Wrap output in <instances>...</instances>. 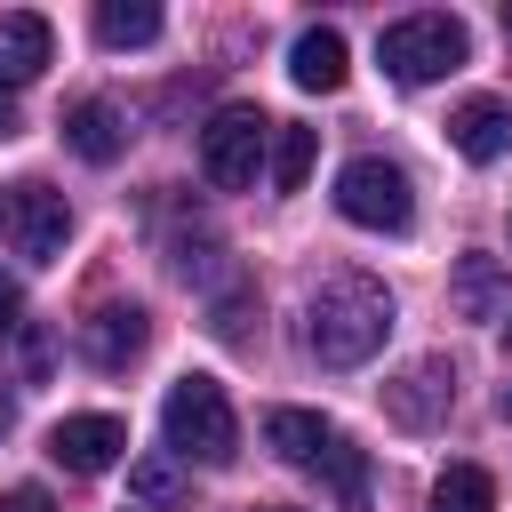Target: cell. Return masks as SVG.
Segmentation results:
<instances>
[{
    "label": "cell",
    "instance_id": "obj_18",
    "mask_svg": "<svg viewBox=\"0 0 512 512\" xmlns=\"http://www.w3.org/2000/svg\"><path fill=\"white\" fill-rule=\"evenodd\" d=\"M312 160H320V136L296 128V120H280V128H272V192H304Z\"/></svg>",
    "mask_w": 512,
    "mask_h": 512
},
{
    "label": "cell",
    "instance_id": "obj_9",
    "mask_svg": "<svg viewBox=\"0 0 512 512\" xmlns=\"http://www.w3.org/2000/svg\"><path fill=\"white\" fill-rule=\"evenodd\" d=\"M144 344H152L144 304H96V312L80 320V352H88V368H128Z\"/></svg>",
    "mask_w": 512,
    "mask_h": 512
},
{
    "label": "cell",
    "instance_id": "obj_27",
    "mask_svg": "<svg viewBox=\"0 0 512 512\" xmlns=\"http://www.w3.org/2000/svg\"><path fill=\"white\" fill-rule=\"evenodd\" d=\"M504 344H512V320H504Z\"/></svg>",
    "mask_w": 512,
    "mask_h": 512
},
{
    "label": "cell",
    "instance_id": "obj_13",
    "mask_svg": "<svg viewBox=\"0 0 512 512\" xmlns=\"http://www.w3.org/2000/svg\"><path fill=\"white\" fill-rule=\"evenodd\" d=\"M448 304H456V320H496V312L512 304V272L472 248V256H456V272H448Z\"/></svg>",
    "mask_w": 512,
    "mask_h": 512
},
{
    "label": "cell",
    "instance_id": "obj_6",
    "mask_svg": "<svg viewBox=\"0 0 512 512\" xmlns=\"http://www.w3.org/2000/svg\"><path fill=\"white\" fill-rule=\"evenodd\" d=\"M0 240L24 256V264H56L64 240H72V208L56 184L24 176V184H0Z\"/></svg>",
    "mask_w": 512,
    "mask_h": 512
},
{
    "label": "cell",
    "instance_id": "obj_10",
    "mask_svg": "<svg viewBox=\"0 0 512 512\" xmlns=\"http://www.w3.org/2000/svg\"><path fill=\"white\" fill-rule=\"evenodd\" d=\"M448 144H456L472 168L504 160V152H512V104H496V96H464V104L448 112Z\"/></svg>",
    "mask_w": 512,
    "mask_h": 512
},
{
    "label": "cell",
    "instance_id": "obj_16",
    "mask_svg": "<svg viewBox=\"0 0 512 512\" xmlns=\"http://www.w3.org/2000/svg\"><path fill=\"white\" fill-rule=\"evenodd\" d=\"M96 40L104 48H152L160 40V8L152 0H104L96 8Z\"/></svg>",
    "mask_w": 512,
    "mask_h": 512
},
{
    "label": "cell",
    "instance_id": "obj_12",
    "mask_svg": "<svg viewBox=\"0 0 512 512\" xmlns=\"http://www.w3.org/2000/svg\"><path fill=\"white\" fill-rule=\"evenodd\" d=\"M64 144H72L88 168L120 160V152H128V112H120L112 96H80V104L64 112Z\"/></svg>",
    "mask_w": 512,
    "mask_h": 512
},
{
    "label": "cell",
    "instance_id": "obj_1",
    "mask_svg": "<svg viewBox=\"0 0 512 512\" xmlns=\"http://www.w3.org/2000/svg\"><path fill=\"white\" fill-rule=\"evenodd\" d=\"M384 336H392V288H384V280L336 272V280L312 288V304H304V344H312L320 368H360V360L384 352Z\"/></svg>",
    "mask_w": 512,
    "mask_h": 512
},
{
    "label": "cell",
    "instance_id": "obj_23",
    "mask_svg": "<svg viewBox=\"0 0 512 512\" xmlns=\"http://www.w3.org/2000/svg\"><path fill=\"white\" fill-rule=\"evenodd\" d=\"M0 512H56V496L24 480V488H8V496H0Z\"/></svg>",
    "mask_w": 512,
    "mask_h": 512
},
{
    "label": "cell",
    "instance_id": "obj_4",
    "mask_svg": "<svg viewBox=\"0 0 512 512\" xmlns=\"http://www.w3.org/2000/svg\"><path fill=\"white\" fill-rule=\"evenodd\" d=\"M272 128H280V120H264L256 104H224V112L200 128V168H208V184H216V192H248L256 168L272 160Z\"/></svg>",
    "mask_w": 512,
    "mask_h": 512
},
{
    "label": "cell",
    "instance_id": "obj_3",
    "mask_svg": "<svg viewBox=\"0 0 512 512\" xmlns=\"http://www.w3.org/2000/svg\"><path fill=\"white\" fill-rule=\"evenodd\" d=\"M464 56H472V32H464L456 16H440V8H424V16H392V24L376 32V64H384L400 88L448 80V72H464Z\"/></svg>",
    "mask_w": 512,
    "mask_h": 512
},
{
    "label": "cell",
    "instance_id": "obj_20",
    "mask_svg": "<svg viewBox=\"0 0 512 512\" xmlns=\"http://www.w3.org/2000/svg\"><path fill=\"white\" fill-rule=\"evenodd\" d=\"M432 512H496V480L480 464H448L432 480Z\"/></svg>",
    "mask_w": 512,
    "mask_h": 512
},
{
    "label": "cell",
    "instance_id": "obj_25",
    "mask_svg": "<svg viewBox=\"0 0 512 512\" xmlns=\"http://www.w3.org/2000/svg\"><path fill=\"white\" fill-rule=\"evenodd\" d=\"M8 424H16V400H8V392H0V440H8Z\"/></svg>",
    "mask_w": 512,
    "mask_h": 512
},
{
    "label": "cell",
    "instance_id": "obj_8",
    "mask_svg": "<svg viewBox=\"0 0 512 512\" xmlns=\"http://www.w3.org/2000/svg\"><path fill=\"white\" fill-rule=\"evenodd\" d=\"M120 448H128V424L120 416H104V408H88V416H64L56 432H48V456L64 464V472H112L120 464Z\"/></svg>",
    "mask_w": 512,
    "mask_h": 512
},
{
    "label": "cell",
    "instance_id": "obj_22",
    "mask_svg": "<svg viewBox=\"0 0 512 512\" xmlns=\"http://www.w3.org/2000/svg\"><path fill=\"white\" fill-rule=\"evenodd\" d=\"M16 312H24V288H16V272H0V336H16V328H24Z\"/></svg>",
    "mask_w": 512,
    "mask_h": 512
},
{
    "label": "cell",
    "instance_id": "obj_26",
    "mask_svg": "<svg viewBox=\"0 0 512 512\" xmlns=\"http://www.w3.org/2000/svg\"><path fill=\"white\" fill-rule=\"evenodd\" d=\"M504 416H512V384H504Z\"/></svg>",
    "mask_w": 512,
    "mask_h": 512
},
{
    "label": "cell",
    "instance_id": "obj_19",
    "mask_svg": "<svg viewBox=\"0 0 512 512\" xmlns=\"http://www.w3.org/2000/svg\"><path fill=\"white\" fill-rule=\"evenodd\" d=\"M128 496L136 504H152V512H168V504H184V464L160 448V456H136L128 464Z\"/></svg>",
    "mask_w": 512,
    "mask_h": 512
},
{
    "label": "cell",
    "instance_id": "obj_2",
    "mask_svg": "<svg viewBox=\"0 0 512 512\" xmlns=\"http://www.w3.org/2000/svg\"><path fill=\"white\" fill-rule=\"evenodd\" d=\"M160 432H168V456H192V464L240 456V416H232L216 376H176L168 400H160Z\"/></svg>",
    "mask_w": 512,
    "mask_h": 512
},
{
    "label": "cell",
    "instance_id": "obj_7",
    "mask_svg": "<svg viewBox=\"0 0 512 512\" xmlns=\"http://www.w3.org/2000/svg\"><path fill=\"white\" fill-rule=\"evenodd\" d=\"M448 400H456V368H448L440 352L408 360V368L384 384V416H392L400 432H432V424H448Z\"/></svg>",
    "mask_w": 512,
    "mask_h": 512
},
{
    "label": "cell",
    "instance_id": "obj_14",
    "mask_svg": "<svg viewBox=\"0 0 512 512\" xmlns=\"http://www.w3.org/2000/svg\"><path fill=\"white\" fill-rule=\"evenodd\" d=\"M344 32L336 24H304L296 32V48H288V80L296 88H312V96H328V88H344Z\"/></svg>",
    "mask_w": 512,
    "mask_h": 512
},
{
    "label": "cell",
    "instance_id": "obj_17",
    "mask_svg": "<svg viewBox=\"0 0 512 512\" xmlns=\"http://www.w3.org/2000/svg\"><path fill=\"white\" fill-rule=\"evenodd\" d=\"M312 472H320V480L336 488V504H344V512H368V456H360V448H352L344 432H336V440L320 448V464H312Z\"/></svg>",
    "mask_w": 512,
    "mask_h": 512
},
{
    "label": "cell",
    "instance_id": "obj_21",
    "mask_svg": "<svg viewBox=\"0 0 512 512\" xmlns=\"http://www.w3.org/2000/svg\"><path fill=\"white\" fill-rule=\"evenodd\" d=\"M208 328H216V336H224V344H240V336H248V296H224V304H216V320H208Z\"/></svg>",
    "mask_w": 512,
    "mask_h": 512
},
{
    "label": "cell",
    "instance_id": "obj_15",
    "mask_svg": "<svg viewBox=\"0 0 512 512\" xmlns=\"http://www.w3.org/2000/svg\"><path fill=\"white\" fill-rule=\"evenodd\" d=\"M328 440H336V432H328L312 408H272V416H264V448H272L280 464H304V472H312Z\"/></svg>",
    "mask_w": 512,
    "mask_h": 512
},
{
    "label": "cell",
    "instance_id": "obj_11",
    "mask_svg": "<svg viewBox=\"0 0 512 512\" xmlns=\"http://www.w3.org/2000/svg\"><path fill=\"white\" fill-rule=\"evenodd\" d=\"M48 56H56L48 16H40V8H0V80H8V88H24V80H40V72H48Z\"/></svg>",
    "mask_w": 512,
    "mask_h": 512
},
{
    "label": "cell",
    "instance_id": "obj_24",
    "mask_svg": "<svg viewBox=\"0 0 512 512\" xmlns=\"http://www.w3.org/2000/svg\"><path fill=\"white\" fill-rule=\"evenodd\" d=\"M8 136H24V112H16V88L0 80V144H8Z\"/></svg>",
    "mask_w": 512,
    "mask_h": 512
},
{
    "label": "cell",
    "instance_id": "obj_5",
    "mask_svg": "<svg viewBox=\"0 0 512 512\" xmlns=\"http://www.w3.org/2000/svg\"><path fill=\"white\" fill-rule=\"evenodd\" d=\"M336 208H344V224H360V232H408V224H416L408 168H392V160H376V152L344 160V176H336Z\"/></svg>",
    "mask_w": 512,
    "mask_h": 512
}]
</instances>
